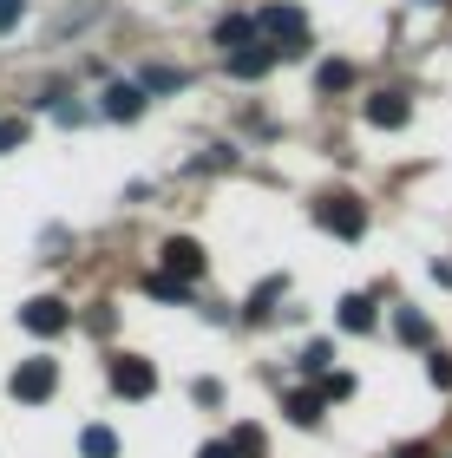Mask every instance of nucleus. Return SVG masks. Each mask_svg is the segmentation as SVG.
<instances>
[{
  "label": "nucleus",
  "mask_w": 452,
  "mask_h": 458,
  "mask_svg": "<svg viewBox=\"0 0 452 458\" xmlns=\"http://www.w3.org/2000/svg\"><path fill=\"white\" fill-rule=\"evenodd\" d=\"M315 223L328 229V236H341V242H361L367 236V210H361V197H347V191H328L315 203Z\"/></svg>",
  "instance_id": "1"
},
{
  "label": "nucleus",
  "mask_w": 452,
  "mask_h": 458,
  "mask_svg": "<svg viewBox=\"0 0 452 458\" xmlns=\"http://www.w3.org/2000/svg\"><path fill=\"white\" fill-rule=\"evenodd\" d=\"M203 268H210V256H203L197 236H171V242L158 249V276H171V282H183V288H191Z\"/></svg>",
  "instance_id": "2"
},
{
  "label": "nucleus",
  "mask_w": 452,
  "mask_h": 458,
  "mask_svg": "<svg viewBox=\"0 0 452 458\" xmlns=\"http://www.w3.org/2000/svg\"><path fill=\"white\" fill-rule=\"evenodd\" d=\"M7 393H13L20 406L53 400V393H59V367H53V360H20V367H13V380H7Z\"/></svg>",
  "instance_id": "3"
},
{
  "label": "nucleus",
  "mask_w": 452,
  "mask_h": 458,
  "mask_svg": "<svg viewBox=\"0 0 452 458\" xmlns=\"http://www.w3.org/2000/svg\"><path fill=\"white\" fill-rule=\"evenodd\" d=\"M112 393L118 400H151L158 393V367L145 360V353H118L112 360Z\"/></svg>",
  "instance_id": "4"
},
{
  "label": "nucleus",
  "mask_w": 452,
  "mask_h": 458,
  "mask_svg": "<svg viewBox=\"0 0 452 458\" xmlns=\"http://www.w3.org/2000/svg\"><path fill=\"white\" fill-rule=\"evenodd\" d=\"M256 27H262V33H276V39H282V53H302V39H308V13H302V7H262V13H256Z\"/></svg>",
  "instance_id": "5"
},
{
  "label": "nucleus",
  "mask_w": 452,
  "mask_h": 458,
  "mask_svg": "<svg viewBox=\"0 0 452 458\" xmlns=\"http://www.w3.org/2000/svg\"><path fill=\"white\" fill-rule=\"evenodd\" d=\"M66 301H53V295H33L27 308H20V327H27V335H66Z\"/></svg>",
  "instance_id": "6"
},
{
  "label": "nucleus",
  "mask_w": 452,
  "mask_h": 458,
  "mask_svg": "<svg viewBox=\"0 0 452 458\" xmlns=\"http://www.w3.org/2000/svg\"><path fill=\"white\" fill-rule=\"evenodd\" d=\"M406 118H414L406 92H374V98H367V124H374V131H400Z\"/></svg>",
  "instance_id": "7"
},
{
  "label": "nucleus",
  "mask_w": 452,
  "mask_h": 458,
  "mask_svg": "<svg viewBox=\"0 0 452 458\" xmlns=\"http://www.w3.org/2000/svg\"><path fill=\"white\" fill-rule=\"evenodd\" d=\"M335 321L347 327V335H374V301H367V295H341V308H335Z\"/></svg>",
  "instance_id": "8"
},
{
  "label": "nucleus",
  "mask_w": 452,
  "mask_h": 458,
  "mask_svg": "<svg viewBox=\"0 0 452 458\" xmlns=\"http://www.w3.org/2000/svg\"><path fill=\"white\" fill-rule=\"evenodd\" d=\"M256 33H262V27H256V13H230V20H217V47H230V53H243Z\"/></svg>",
  "instance_id": "9"
},
{
  "label": "nucleus",
  "mask_w": 452,
  "mask_h": 458,
  "mask_svg": "<svg viewBox=\"0 0 452 458\" xmlns=\"http://www.w3.org/2000/svg\"><path fill=\"white\" fill-rule=\"evenodd\" d=\"M276 53H282V47H243V53H230V72H236V79H262V72L276 66Z\"/></svg>",
  "instance_id": "10"
},
{
  "label": "nucleus",
  "mask_w": 452,
  "mask_h": 458,
  "mask_svg": "<svg viewBox=\"0 0 452 458\" xmlns=\"http://www.w3.org/2000/svg\"><path fill=\"white\" fill-rule=\"evenodd\" d=\"M138 112H145V86H112V92H106V118L132 124Z\"/></svg>",
  "instance_id": "11"
},
{
  "label": "nucleus",
  "mask_w": 452,
  "mask_h": 458,
  "mask_svg": "<svg viewBox=\"0 0 452 458\" xmlns=\"http://www.w3.org/2000/svg\"><path fill=\"white\" fill-rule=\"evenodd\" d=\"M79 452H86V458H118V432L112 426H86V432H79Z\"/></svg>",
  "instance_id": "12"
},
{
  "label": "nucleus",
  "mask_w": 452,
  "mask_h": 458,
  "mask_svg": "<svg viewBox=\"0 0 452 458\" xmlns=\"http://www.w3.org/2000/svg\"><path fill=\"white\" fill-rule=\"evenodd\" d=\"M282 412H289L295 426H321V393H289V400H282Z\"/></svg>",
  "instance_id": "13"
},
{
  "label": "nucleus",
  "mask_w": 452,
  "mask_h": 458,
  "mask_svg": "<svg viewBox=\"0 0 452 458\" xmlns=\"http://www.w3.org/2000/svg\"><path fill=\"white\" fill-rule=\"evenodd\" d=\"M315 86L321 92H347V86H354V66H347V59H328V66L315 72Z\"/></svg>",
  "instance_id": "14"
},
{
  "label": "nucleus",
  "mask_w": 452,
  "mask_h": 458,
  "mask_svg": "<svg viewBox=\"0 0 452 458\" xmlns=\"http://www.w3.org/2000/svg\"><path fill=\"white\" fill-rule=\"evenodd\" d=\"M394 327H400V341H414V347H426V341H433L426 315H414V308H400V315H394Z\"/></svg>",
  "instance_id": "15"
},
{
  "label": "nucleus",
  "mask_w": 452,
  "mask_h": 458,
  "mask_svg": "<svg viewBox=\"0 0 452 458\" xmlns=\"http://www.w3.org/2000/svg\"><path fill=\"white\" fill-rule=\"evenodd\" d=\"M328 360H335V347H328V341H308L302 347V373H328Z\"/></svg>",
  "instance_id": "16"
},
{
  "label": "nucleus",
  "mask_w": 452,
  "mask_h": 458,
  "mask_svg": "<svg viewBox=\"0 0 452 458\" xmlns=\"http://www.w3.org/2000/svg\"><path fill=\"white\" fill-rule=\"evenodd\" d=\"M20 144H27V118H0V157L20 151Z\"/></svg>",
  "instance_id": "17"
},
{
  "label": "nucleus",
  "mask_w": 452,
  "mask_h": 458,
  "mask_svg": "<svg viewBox=\"0 0 452 458\" xmlns=\"http://www.w3.org/2000/svg\"><path fill=\"white\" fill-rule=\"evenodd\" d=\"M177 86H183L177 66H151V72H145V92H177Z\"/></svg>",
  "instance_id": "18"
},
{
  "label": "nucleus",
  "mask_w": 452,
  "mask_h": 458,
  "mask_svg": "<svg viewBox=\"0 0 452 458\" xmlns=\"http://www.w3.org/2000/svg\"><path fill=\"white\" fill-rule=\"evenodd\" d=\"M145 295H158V301H183V282H171V276H145Z\"/></svg>",
  "instance_id": "19"
},
{
  "label": "nucleus",
  "mask_w": 452,
  "mask_h": 458,
  "mask_svg": "<svg viewBox=\"0 0 452 458\" xmlns=\"http://www.w3.org/2000/svg\"><path fill=\"white\" fill-rule=\"evenodd\" d=\"M230 445H236L243 458H262V432H256V426H236V439H230Z\"/></svg>",
  "instance_id": "20"
},
{
  "label": "nucleus",
  "mask_w": 452,
  "mask_h": 458,
  "mask_svg": "<svg viewBox=\"0 0 452 458\" xmlns=\"http://www.w3.org/2000/svg\"><path fill=\"white\" fill-rule=\"evenodd\" d=\"M347 393H354V380H347V373H328V380H321V400H347Z\"/></svg>",
  "instance_id": "21"
},
{
  "label": "nucleus",
  "mask_w": 452,
  "mask_h": 458,
  "mask_svg": "<svg viewBox=\"0 0 452 458\" xmlns=\"http://www.w3.org/2000/svg\"><path fill=\"white\" fill-rule=\"evenodd\" d=\"M86 327H92V335H112V327H118V315H112V308H92V315H86Z\"/></svg>",
  "instance_id": "22"
},
{
  "label": "nucleus",
  "mask_w": 452,
  "mask_h": 458,
  "mask_svg": "<svg viewBox=\"0 0 452 458\" xmlns=\"http://www.w3.org/2000/svg\"><path fill=\"white\" fill-rule=\"evenodd\" d=\"M191 400H197V406H217V400H223V386H217V380H197V386H191Z\"/></svg>",
  "instance_id": "23"
},
{
  "label": "nucleus",
  "mask_w": 452,
  "mask_h": 458,
  "mask_svg": "<svg viewBox=\"0 0 452 458\" xmlns=\"http://www.w3.org/2000/svg\"><path fill=\"white\" fill-rule=\"evenodd\" d=\"M426 373H433V386H452V360H446V353H433V367H426Z\"/></svg>",
  "instance_id": "24"
},
{
  "label": "nucleus",
  "mask_w": 452,
  "mask_h": 458,
  "mask_svg": "<svg viewBox=\"0 0 452 458\" xmlns=\"http://www.w3.org/2000/svg\"><path fill=\"white\" fill-rule=\"evenodd\" d=\"M197 458H243V452H236L230 439H217V445H197Z\"/></svg>",
  "instance_id": "25"
},
{
  "label": "nucleus",
  "mask_w": 452,
  "mask_h": 458,
  "mask_svg": "<svg viewBox=\"0 0 452 458\" xmlns=\"http://www.w3.org/2000/svg\"><path fill=\"white\" fill-rule=\"evenodd\" d=\"M13 20H20V0H0V33H7Z\"/></svg>",
  "instance_id": "26"
},
{
  "label": "nucleus",
  "mask_w": 452,
  "mask_h": 458,
  "mask_svg": "<svg viewBox=\"0 0 452 458\" xmlns=\"http://www.w3.org/2000/svg\"><path fill=\"white\" fill-rule=\"evenodd\" d=\"M394 458H426V445H400V452H394Z\"/></svg>",
  "instance_id": "27"
},
{
  "label": "nucleus",
  "mask_w": 452,
  "mask_h": 458,
  "mask_svg": "<svg viewBox=\"0 0 452 458\" xmlns=\"http://www.w3.org/2000/svg\"><path fill=\"white\" fill-rule=\"evenodd\" d=\"M426 7H433V0H426Z\"/></svg>",
  "instance_id": "28"
}]
</instances>
